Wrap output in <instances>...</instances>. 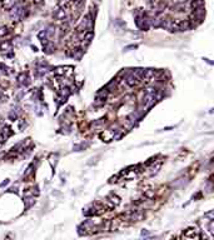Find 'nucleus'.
Segmentation results:
<instances>
[{"instance_id": "nucleus-7", "label": "nucleus", "mask_w": 214, "mask_h": 240, "mask_svg": "<svg viewBox=\"0 0 214 240\" xmlns=\"http://www.w3.org/2000/svg\"><path fill=\"white\" fill-rule=\"evenodd\" d=\"M197 231H198V230H196V229H188L187 231L184 233V236H189V238H198Z\"/></svg>"}, {"instance_id": "nucleus-4", "label": "nucleus", "mask_w": 214, "mask_h": 240, "mask_svg": "<svg viewBox=\"0 0 214 240\" xmlns=\"http://www.w3.org/2000/svg\"><path fill=\"white\" fill-rule=\"evenodd\" d=\"M100 138L104 139L105 141H110L113 138H114V131H113V130H106V131L100 134Z\"/></svg>"}, {"instance_id": "nucleus-2", "label": "nucleus", "mask_w": 214, "mask_h": 240, "mask_svg": "<svg viewBox=\"0 0 214 240\" xmlns=\"http://www.w3.org/2000/svg\"><path fill=\"white\" fill-rule=\"evenodd\" d=\"M154 102H155V94L154 93H147L145 96H144V106L145 108H149V106H152Z\"/></svg>"}, {"instance_id": "nucleus-3", "label": "nucleus", "mask_w": 214, "mask_h": 240, "mask_svg": "<svg viewBox=\"0 0 214 240\" xmlns=\"http://www.w3.org/2000/svg\"><path fill=\"white\" fill-rule=\"evenodd\" d=\"M125 83H127L128 86L133 88V86H135V85H138V83H139V76L135 75V74L129 75V76H127V79H125Z\"/></svg>"}, {"instance_id": "nucleus-5", "label": "nucleus", "mask_w": 214, "mask_h": 240, "mask_svg": "<svg viewBox=\"0 0 214 240\" xmlns=\"http://www.w3.org/2000/svg\"><path fill=\"white\" fill-rule=\"evenodd\" d=\"M93 36H94V33H93L92 30L85 31V33H84V35H83V40L88 44V43H90V40L93 39Z\"/></svg>"}, {"instance_id": "nucleus-11", "label": "nucleus", "mask_w": 214, "mask_h": 240, "mask_svg": "<svg viewBox=\"0 0 214 240\" xmlns=\"http://www.w3.org/2000/svg\"><path fill=\"white\" fill-rule=\"evenodd\" d=\"M10 48V43H5L1 45V49H9Z\"/></svg>"}, {"instance_id": "nucleus-10", "label": "nucleus", "mask_w": 214, "mask_h": 240, "mask_svg": "<svg viewBox=\"0 0 214 240\" xmlns=\"http://www.w3.org/2000/svg\"><path fill=\"white\" fill-rule=\"evenodd\" d=\"M18 80H19V83H24V81L26 80V75H25V74H21L20 76L18 78Z\"/></svg>"}, {"instance_id": "nucleus-9", "label": "nucleus", "mask_w": 214, "mask_h": 240, "mask_svg": "<svg viewBox=\"0 0 214 240\" xmlns=\"http://www.w3.org/2000/svg\"><path fill=\"white\" fill-rule=\"evenodd\" d=\"M6 34H8V29H6L5 26L0 28V36H4V35H6Z\"/></svg>"}, {"instance_id": "nucleus-1", "label": "nucleus", "mask_w": 214, "mask_h": 240, "mask_svg": "<svg viewBox=\"0 0 214 240\" xmlns=\"http://www.w3.org/2000/svg\"><path fill=\"white\" fill-rule=\"evenodd\" d=\"M154 76H155V70H153V69H147V70H143L141 80H143L145 84H148L153 80Z\"/></svg>"}, {"instance_id": "nucleus-6", "label": "nucleus", "mask_w": 214, "mask_h": 240, "mask_svg": "<svg viewBox=\"0 0 214 240\" xmlns=\"http://www.w3.org/2000/svg\"><path fill=\"white\" fill-rule=\"evenodd\" d=\"M15 5V0H4L3 1V8L4 9H11Z\"/></svg>"}, {"instance_id": "nucleus-8", "label": "nucleus", "mask_w": 214, "mask_h": 240, "mask_svg": "<svg viewBox=\"0 0 214 240\" xmlns=\"http://www.w3.org/2000/svg\"><path fill=\"white\" fill-rule=\"evenodd\" d=\"M54 74L55 75H64L65 74V69L64 68H56L54 70Z\"/></svg>"}]
</instances>
